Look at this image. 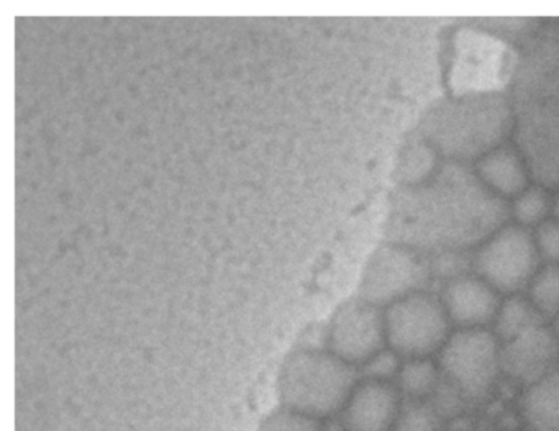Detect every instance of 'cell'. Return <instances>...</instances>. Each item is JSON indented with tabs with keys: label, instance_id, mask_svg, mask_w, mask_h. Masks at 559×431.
<instances>
[{
	"label": "cell",
	"instance_id": "6da1fadb",
	"mask_svg": "<svg viewBox=\"0 0 559 431\" xmlns=\"http://www.w3.org/2000/svg\"><path fill=\"white\" fill-rule=\"evenodd\" d=\"M356 387L355 366L330 351L300 349L281 369L280 395L284 407L317 420L343 411Z\"/></svg>",
	"mask_w": 559,
	"mask_h": 431
},
{
	"label": "cell",
	"instance_id": "7a4b0ae2",
	"mask_svg": "<svg viewBox=\"0 0 559 431\" xmlns=\"http://www.w3.org/2000/svg\"><path fill=\"white\" fill-rule=\"evenodd\" d=\"M385 342L395 355L427 359L450 338V316L443 303L424 292H414L389 306L384 313Z\"/></svg>",
	"mask_w": 559,
	"mask_h": 431
},
{
	"label": "cell",
	"instance_id": "3957f363",
	"mask_svg": "<svg viewBox=\"0 0 559 431\" xmlns=\"http://www.w3.org/2000/svg\"><path fill=\"white\" fill-rule=\"evenodd\" d=\"M440 371L467 402L489 397L500 369V348L486 330L454 333L441 348Z\"/></svg>",
	"mask_w": 559,
	"mask_h": 431
},
{
	"label": "cell",
	"instance_id": "277c9868",
	"mask_svg": "<svg viewBox=\"0 0 559 431\" xmlns=\"http://www.w3.org/2000/svg\"><path fill=\"white\" fill-rule=\"evenodd\" d=\"M538 266V248L523 227H507L490 238L477 254L476 267L499 292L523 289Z\"/></svg>",
	"mask_w": 559,
	"mask_h": 431
},
{
	"label": "cell",
	"instance_id": "5b68a950",
	"mask_svg": "<svg viewBox=\"0 0 559 431\" xmlns=\"http://www.w3.org/2000/svg\"><path fill=\"white\" fill-rule=\"evenodd\" d=\"M330 352L352 366L371 361L385 343V323L379 307L366 300L343 303L326 332Z\"/></svg>",
	"mask_w": 559,
	"mask_h": 431
},
{
	"label": "cell",
	"instance_id": "8992f818",
	"mask_svg": "<svg viewBox=\"0 0 559 431\" xmlns=\"http://www.w3.org/2000/svg\"><path fill=\"white\" fill-rule=\"evenodd\" d=\"M420 261L402 248H382L369 261L361 283V299L372 306H392L424 283Z\"/></svg>",
	"mask_w": 559,
	"mask_h": 431
},
{
	"label": "cell",
	"instance_id": "52a82bcc",
	"mask_svg": "<svg viewBox=\"0 0 559 431\" xmlns=\"http://www.w3.org/2000/svg\"><path fill=\"white\" fill-rule=\"evenodd\" d=\"M559 338L555 332L536 326L500 348V369L507 378L530 387L556 371Z\"/></svg>",
	"mask_w": 559,
	"mask_h": 431
},
{
	"label": "cell",
	"instance_id": "ba28073f",
	"mask_svg": "<svg viewBox=\"0 0 559 431\" xmlns=\"http://www.w3.org/2000/svg\"><path fill=\"white\" fill-rule=\"evenodd\" d=\"M401 395L389 382L366 381L343 408L345 431H392L401 415Z\"/></svg>",
	"mask_w": 559,
	"mask_h": 431
},
{
	"label": "cell",
	"instance_id": "9c48e42d",
	"mask_svg": "<svg viewBox=\"0 0 559 431\" xmlns=\"http://www.w3.org/2000/svg\"><path fill=\"white\" fill-rule=\"evenodd\" d=\"M443 307L451 322L464 330L487 325L500 309L496 289L476 277L451 279L444 289Z\"/></svg>",
	"mask_w": 559,
	"mask_h": 431
},
{
	"label": "cell",
	"instance_id": "30bf717a",
	"mask_svg": "<svg viewBox=\"0 0 559 431\" xmlns=\"http://www.w3.org/2000/svg\"><path fill=\"white\" fill-rule=\"evenodd\" d=\"M520 415L526 431H559V371L525 388Z\"/></svg>",
	"mask_w": 559,
	"mask_h": 431
},
{
	"label": "cell",
	"instance_id": "8fae6325",
	"mask_svg": "<svg viewBox=\"0 0 559 431\" xmlns=\"http://www.w3.org/2000/svg\"><path fill=\"white\" fill-rule=\"evenodd\" d=\"M479 175L487 185L500 194H522L526 172L519 155L512 148H499L479 163Z\"/></svg>",
	"mask_w": 559,
	"mask_h": 431
},
{
	"label": "cell",
	"instance_id": "7c38bea8",
	"mask_svg": "<svg viewBox=\"0 0 559 431\" xmlns=\"http://www.w3.org/2000/svg\"><path fill=\"white\" fill-rule=\"evenodd\" d=\"M543 325V315L530 300L510 297L500 306L496 316V333L503 342H512L528 330Z\"/></svg>",
	"mask_w": 559,
	"mask_h": 431
},
{
	"label": "cell",
	"instance_id": "4fadbf2b",
	"mask_svg": "<svg viewBox=\"0 0 559 431\" xmlns=\"http://www.w3.org/2000/svg\"><path fill=\"white\" fill-rule=\"evenodd\" d=\"M399 385L412 400H424L440 385V371L428 359H408L399 372Z\"/></svg>",
	"mask_w": 559,
	"mask_h": 431
},
{
	"label": "cell",
	"instance_id": "5bb4252c",
	"mask_svg": "<svg viewBox=\"0 0 559 431\" xmlns=\"http://www.w3.org/2000/svg\"><path fill=\"white\" fill-rule=\"evenodd\" d=\"M530 302L543 316L559 313V264H549L530 284Z\"/></svg>",
	"mask_w": 559,
	"mask_h": 431
},
{
	"label": "cell",
	"instance_id": "9a60e30c",
	"mask_svg": "<svg viewBox=\"0 0 559 431\" xmlns=\"http://www.w3.org/2000/svg\"><path fill=\"white\" fill-rule=\"evenodd\" d=\"M258 431H325L317 418L283 407L264 418Z\"/></svg>",
	"mask_w": 559,
	"mask_h": 431
},
{
	"label": "cell",
	"instance_id": "2e32d148",
	"mask_svg": "<svg viewBox=\"0 0 559 431\" xmlns=\"http://www.w3.org/2000/svg\"><path fill=\"white\" fill-rule=\"evenodd\" d=\"M549 211L548 194L542 189L533 188L523 191L515 201L516 220L522 225H536L546 217Z\"/></svg>",
	"mask_w": 559,
	"mask_h": 431
},
{
	"label": "cell",
	"instance_id": "e0dca14e",
	"mask_svg": "<svg viewBox=\"0 0 559 431\" xmlns=\"http://www.w3.org/2000/svg\"><path fill=\"white\" fill-rule=\"evenodd\" d=\"M392 431H440V417L430 405L412 404L401 411Z\"/></svg>",
	"mask_w": 559,
	"mask_h": 431
},
{
	"label": "cell",
	"instance_id": "ac0fdd59",
	"mask_svg": "<svg viewBox=\"0 0 559 431\" xmlns=\"http://www.w3.org/2000/svg\"><path fill=\"white\" fill-rule=\"evenodd\" d=\"M401 368L402 364L401 361H399V355H395L392 349L391 351H384V349H382V351L378 352L371 361H368L365 364L368 381L389 382V379L394 378V375H399Z\"/></svg>",
	"mask_w": 559,
	"mask_h": 431
},
{
	"label": "cell",
	"instance_id": "d6986e66",
	"mask_svg": "<svg viewBox=\"0 0 559 431\" xmlns=\"http://www.w3.org/2000/svg\"><path fill=\"white\" fill-rule=\"evenodd\" d=\"M536 248L543 258L552 264H559V224L558 222H546L536 230Z\"/></svg>",
	"mask_w": 559,
	"mask_h": 431
},
{
	"label": "cell",
	"instance_id": "ffe728a7",
	"mask_svg": "<svg viewBox=\"0 0 559 431\" xmlns=\"http://www.w3.org/2000/svg\"><path fill=\"white\" fill-rule=\"evenodd\" d=\"M552 212H555L556 220H558L559 224V197L556 199L555 205H552Z\"/></svg>",
	"mask_w": 559,
	"mask_h": 431
},
{
	"label": "cell",
	"instance_id": "44dd1931",
	"mask_svg": "<svg viewBox=\"0 0 559 431\" xmlns=\"http://www.w3.org/2000/svg\"><path fill=\"white\" fill-rule=\"evenodd\" d=\"M556 335H558V338H559V313H558V316H556Z\"/></svg>",
	"mask_w": 559,
	"mask_h": 431
}]
</instances>
